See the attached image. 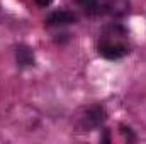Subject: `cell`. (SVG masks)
Returning <instances> with one entry per match:
<instances>
[{
  "label": "cell",
  "mask_w": 146,
  "mask_h": 144,
  "mask_svg": "<svg viewBox=\"0 0 146 144\" xmlns=\"http://www.w3.org/2000/svg\"><path fill=\"white\" fill-rule=\"evenodd\" d=\"M127 53H129V46L127 44H124L121 41H112L107 36L99 42V54L104 56L106 59L115 61V59L124 58Z\"/></svg>",
  "instance_id": "cell-1"
},
{
  "label": "cell",
  "mask_w": 146,
  "mask_h": 144,
  "mask_svg": "<svg viewBox=\"0 0 146 144\" xmlns=\"http://www.w3.org/2000/svg\"><path fill=\"white\" fill-rule=\"evenodd\" d=\"M76 22V15L68 10H56L46 19V26H68Z\"/></svg>",
  "instance_id": "cell-2"
},
{
  "label": "cell",
  "mask_w": 146,
  "mask_h": 144,
  "mask_svg": "<svg viewBox=\"0 0 146 144\" xmlns=\"http://www.w3.org/2000/svg\"><path fill=\"white\" fill-rule=\"evenodd\" d=\"M15 58H17L19 66H33L34 65V53L29 46L19 44L15 48Z\"/></svg>",
  "instance_id": "cell-3"
},
{
  "label": "cell",
  "mask_w": 146,
  "mask_h": 144,
  "mask_svg": "<svg viewBox=\"0 0 146 144\" xmlns=\"http://www.w3.org/2000/svg\"><path fill=\"white\" fill-rule=\"evenodd\" d=\"M104 120H106V112H104L102 107L90 108L85 115V122H87L88 127H97V126L104 124Z\"/></svg>",
  "instance_id": "cell-4"
},
{
  "label": "cell",
  "mask_w": 146,
  "mask_h": 144,
  "mask_svg": "<svg viewBox=\"0 0 146 144\" xmlns=\"http://www.w3.org/2000/svg\"><path fill=\"white\" fill-rule=\"evenodd\" d=\"M78 5L88 14H100L102 9H106V0H78Z\"/></svg>",
  "instance_id": "cell-5"
},
{
  "label": "cell",
  "mask_w": 146,
  "mask_h": 144,
  "mask_svg": "<svg viewBox=\"0 0 146 144\" xmlns=\"http://www.w3.org/2000/svg\"><path fill=\"white\" fill-rule=\"evenodd\" d=\"M121 131H122V134L129 139V141H134V134H133V131L129 129V127H126V126H122L121 127Z\"/></svg>",
  "instance_id": "cell-6"
},
{
  "label": "cell",
  "mask_w": 146,
  "mask_h": 144,
  "mask_svg": "<svg viewBox=\"0 0 146 144\" xmlns=\"http://www.w3.org/2000/svg\"><path fill=\"white\" fill-rule=\"evenodd\" d=\"M51 2H53V0H36V3L37 5H41V7H48Z\"/></svg>",
  "instance_id": "cell-7"
},
{
  "label": "cell",
  "mask_w": 146,
  "mask_h": 144,
  "mask_svg": "<svg viewBox=\"0 0 146 144\" xmlns=\"http://www.w3.org/2000/svg\"><path fill=\"white\" fill-rule=\"evenodd\" d=\"M102 141H104V143H109L110 139H109V136H107V134H106V136H104V139H102Z\"/></svg>",
  "instance_id": "cell-8"
}]
</instances>
